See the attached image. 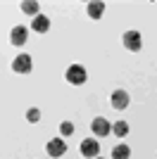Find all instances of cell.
I'll list each match as a JSON object with an SVG mask.
<instances>
[{
  "mask_svg": "<svg viewBox=\"0 0 157 159\" xmlns=\"http://www.w3.org/2000/svg\"><path fill=\"white\" fill-rule=\"evenodd\" d=\"M38 2H21V12L24 14H31V17H38Z\"/></svg>",
  "mask_w": 157,
  "mask_h": 159,
  "instance_id": "cell-13",
  "label": "cell"
},
{
  "mask_svg": "<svg viewBox=\"0 0 157 159\" xmlns=\"http://www.w3.org/2000/svg\"><path fill=\"white\" fill-rule=\"evenodd\" d=\"M45 152L50 154L52 159H59L62 154L67 152V143H64V138H52L50 143L45 145Z\"/></svg>",
  "mask_w": 157,
  "mask_h": 159,
  "instance_id": "cell-4",
  "label": "cell"
},
{
  "mask_svg": "<svg viewBox=\"0 0 157 159\" xmlns=\"http://www.w3.org/2000/svg\"><path fill=\"white\" fill-rule=\"evenodd\" d=\"M26 119L31 121V124H36V121H40V109H36V107H31V109L26 112Z\"/></svg>",
  "mask_w": 157,
  "mask_h": 159,
  "instance_id": "cell-15",
  "label": "cell"
},
{
  "mask_svg": "<svg viewBox=\"0 0 157 159\" xmlns=\"http://www.w3.org/2000/svg\"><path fill=\"white\" fill-rule=\"evenodd\" d=\"M112 133H114L117 138H126V135H129V124H126V121H117V124H112Z\"/></svg>",
  "mask_w": 157,
  "mask_h": 159,
  "instance_id": "cell-12",
  "label": "cell"
},
{
  "mask_svg": "<svg viewBox=\"0 0 157 159\" xmlns=\"http://www.w3.org/2000/svg\"><path fill=\"white\" fill-rule=\"evenodd\" d=\"M98 159H102V157H98Z\"/></svg>",
  "mask_w": 157,
  "mask_h": 159,
  "instance_id": "cell-16",
  "label": "cell"
},
{
  "mask_svg": "<svg viewBox=\"0 0 157 159\" xmlns=\"http://www.w3.org/2000/svg\"><path fill=\"white\" fill-rule=\"evenodd\" d=\"M121 40H124V48H126V50H131V52H138V50L143 48V38H140V33L133 31V29L126 31Z\"/></svg>",
  "mask_w": 157,
  "mask_h": 159,
  "instance_id": "cell-2",
  "label": "cell"
},
{
  "mask_svg": "<svg viewBox=\"0 0 157 159\" xmlns=\"http://www.w3.org/2000/svg\"><path fill=\"white\" fill-rule=\"evenodd\" d=\"M26 38H29V29L26 26H14L12 31H10V43H12L14 48H21L26 43Z\"/></svg>",
  "mask_w": 157,
  "mask_h": 159,
  "instance_id": "cell-6",
  "label": "cell"
},
{
  "mask_svg": "<svg viewBox=\"0 0 157 159\" xmlns=\"http://www.w3.org/2000/svg\"><path fill=\"white\" fill-rule=\"evenodd\" d=\"M105 12V2H88V17L91 19H100Z\"/></svg>",
  "mask_w": 157,
  "mask_h": 159,
  "instance_id": "cell-11",
  "label": "cell"
},
{
  "mask_svg": "<svg viewBox=\"0 0 157 159\" xmlns=\"http://www.w3.org/2000/svg\"><path fill=\"white\" fill-rule=\"evenodd\" d=\"M110 102H112V107H114V109H126V107H129V102H131V98H129V93H126V90H114V93H112V98H110Z\"/></svg>",
  "mask_w": 157,
  "mask_h": 159,
  "instance_id": "cell-8",
  "label": "cell"
},
{
  "mask_svg": "<svg viewBox=\"0 0 157 159\" xmlns=\"http://www.w3.org/2000/svg\"><path fill=\"white\" fill-rule=\"evenodd\" d=\"M59 131H62V138H67V135H72V133H74V124H72V121H62Z\"/></svg>",
  "mask_w": 157,
  "mask_h": 159,
  "instance_id": "cell-14",
  "label": "cell"
},
{
  "mask_svg": "<svg viewBox=\"0 0 157 159\" xmlns=\"http://www.w3.org/2000/svg\"><path fill=\"white\" fill-rule=\"evenodd\" d=\"M12 69L17 74H29L31 71V57H29V55H17V57H14V62H12Z\"/></svg>",
  "mask_w": 157,
  "mask_h": 159,
  "instance_id": "cell-7",
  "label": "cell"
},
{
  "mask_svg": "<svg viewBox=\"0 0 157 159\" xmlns=\"http://www.w3.org/2000/svg\"><path fill=\"white\" fill-rule=\"evenodd\" d=\"M98 152H100V143L95 138L81 140V154H83L86 159H98Z\"/></svg>",
  "mask_w": 157,
  "mask_h": 159,
  "instance_id": "cell-3",
  "label": "cell"
},
{
  "mask_svg": "<svg viewBox=\"0 0 157 159\" xmlns=\"http://www.w3.org/2000/svg\"><path fill=\"white\" fill-rule=\"evenodd\" d=\"M131 157V147L124 145V143H119V145L112 147V159H129Z\"/></svg>",
  "mask_w": 157,
  "mask_h": 159,
  "instance_id": "cell-10",
  "label": "cell"
},
{
  "mask_svg": "<svg viewBox=\"0 0 157 159\" xmlns=\"http://www.w3.org/2000/svg\"><path fill=\"white\" fill-rule=\"evenodd\" d=\"M31 29H33V31H38V33H45V31H50V19H48L45 14H38V17H33V21H31Z\"/></svg>",
  "mask_w": 157,
  "mask_h": 159,
  "instance_id": "cell-9",
  "label": "cell"
},
{
  "mask_svg": "<svg viewBox=\"0 0 157 159\" xmlns=\"http://www.w3.org/2000/svg\"><path fill=\"white\" fill-rule=\"evenodd\" d=\"M64 79L67 83H72V86H83L86 79H88V74H86V66L81 64H69L64 71Z\"/></svg>",
  "mask_w": 157,
  "mask_h": 159,
  "instance_id": "cell-1",
  "label": "cell"
},
{
  "mask_svg": "<svg viewBox=\"0 0 157 159\" xmlns=\"http://www.w3.org/2000/svg\"><path fill=\"white\" fill-rule=\"evenodd\" d=\"M91 131L98 135V138H105V135H110L112 133V124L107 119H102V116H95L91 124Z\"/></svg>",
  "mask_w": 157,
  "mask_h": 159,
  "instance_id": "cell-5",
  "label": "cell"
}]
</instances>
